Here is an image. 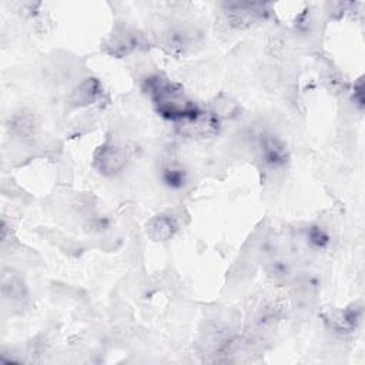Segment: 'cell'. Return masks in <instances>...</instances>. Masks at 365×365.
<instances>
[{"label": "cell", "mask_w": 365, "mask_h": 365, "mask_svg": "<svg viewBox=\"0 0 365 365\" xmlns=\"http://www.w3.org/2000/svg\"><path fill=\"white\" fill-rule=\"evenodd\" d=\"M144 90L155 106L157 113L164 118L184 123L202 113L180 84L161 74L150 76L144 83Z\"/></svg>", "instance_id": "obj_1"}, {"label": "cell", "mask_w": 365, "mask_h": 365, "mask_svg": "<svg viewBox=\"0 0 365 365\" xmlns=\"http://www.w3.org/2000/svg\"><path fill=\"white\" fill-rule=\"evenodd\" d=\"M127 161L128 153L125 147L114 141H107L96 150L93 165L100 174L106 177H113L125 168Z\"/></svg>", "instance_id": "obj_2"}, {"label": "cell", "mask_w": 365, "mask_h": 365, "mask_svg": "<svg viewBox=\"0 0 365 365\" xmlns=\"http://www.w3.org/2000/svg\"><path fill=\"white\" fill-rule=\"evenodd\" d=\"M40 128V123L37 115L27 108H21L13 114L10 118V130L11 133L21 138L23 141H31L37 137Z\"/></svg>", "instance_id": "obj_3"}, {"label": "cell", "mask_w": 365, "mask_h": 365, "mask_svg": "<svg viewBox=\"0 0 365 365\" xmlns=\"http://www.w3.org/2000/svg\"><path fill=\"white\" fill-rule=\"evenodd\" d=\"M261 160L269 168H279L287 161V150L284 143L274 135L261 138Z\"/></svg>", "instance_id": "obj_4"}, {"label": "cell", "mask_w": 365, "mask_h": 365, "mask_svg": "<svg viewBox=\"0 0 365 365\" xmlns=\"http://www.w3.org/2000/svg\"><path fill=\"white\" fill-rule=\"evenodd\" d=\"M218 117L214 113L202 111L198 117L182 123V133L188 137H208L218 131Z\"/></svg>", "instance_id": "obj_5"}, {"label": "cell", "mask_w": 365, "mask_h": 365, "mask_svg": "<svg viewBox=\"0 0 365 365\" xmlns=\"http://www.w3.org/2000/svg\"><path fill=\"white\" fill-rule=\"evenodd\" d=\"M103 94V87L97 78H86L81 84H78L70 98L68 103L74 107H84L96 103Z\"/></svg>", "instance_id": "obj_6"}, {"label": "cell", "mask_w": 365, "mask_h": 365, "mask_svg": "<svg viewBox=\"0 0 365 365\" xmlns=\"http://www.w3.org/2000/svg\"><path fill=\"white\" fill-rule=\"evenodd\" d=\"M178 231V222L173 215L160 214L151 218L147 224V234L154 241H165L174 237Z\"/></svg>", "instance_id": "obj_7"}, {"label": "cell", "mask_w": 365, "mask_h": 365, "mask_svg": "<svg viewBox=\"0 0 365 365\" xmlns=\"http://www.w3.org/2000/svg\"><path fill=\"white\" fill-rule=\"evenodd\" d=\"M160 175L163 182L173 190L182 188L187 182V170L174 157L167 158V161L161 165Z\"/></svg>", "instance_id": "obj_8"}, {"label": "cell", "mask_w": 365, "mask_h": 365, "mask_svg": "<svg viewBox=\"0 0 365 365\" xmlns=\"http://www.w3.org/2000/svg\"><path fill=\"white\" fill-rule=\"evenodd\" d=\"M261 4H248V3H234L228 4L230 11H227L228 21L237 27L248 26L251 21L258 19L259 14V7Z\"/></svg>", "instance_id": "obj_9"}, {"label": "cell", "mask_w": 365, "mask_h": 365, "mask_svg": "<svg viewBox=\"0 0 365 365\" xmlns=\"http://www.w3.org/2000/svg\"><path fill=\"white\" fill-rule=\"evenodd\" d=\"M140 44V36L138 33L128 30V29H123L120 33L113 34L108 47L113 48V54L117 56H123L130 53L131 50L135 48V46L138 47Z\"/></svg>", "instance_id": "obj_10"}, {"label": "cell", "mask_w": 365, "mask_h": 365, "mask_svg": "<svg viewBox=\"0 0 365 365\" xmlns=\"http://www.w3.org/2000/svg\"><path fill=\"white\" fill-rule=\"evenodd\" d=\"M3 295L4 298L10 299L11 302H17V301H23V298L26 297V291H24V284L23 281L17 277V275H3Z\"/></svg>", "instance_id": "obj_11"}, {"label": "cell", "mask_w": 365, "mask_h": 365, "mask_svg": "<svg viewBox=\"0 0 365 365\" xmlns=\"http://www.w3.org/2000/svg\"><path fill=\"white\" fill-rule=\"evenodd\" d=\"M308 240H309V242H311L314 247L322 248V247H325V245L328 244L329 237H328L327 231L322 230L321 227H312V228L309 230V232H308Z\"/></svg>", "instance_id": "obj_12"}]
</instances>
